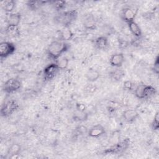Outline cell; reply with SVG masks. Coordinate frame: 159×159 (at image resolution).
<instances>
[{"label": "cell", "instance_id": "1", "mask_svg": "<svg viewBox=\"0 0 159 159\" xmlns=\"http://www.w3.org/2000/svg\"><path fill=\"white\" fill-rule=\"evenodd\" d=\"M70 44L66 42L55 40L52 42L47 49V53L49 57L53 60H57L61 55L66 52L70 48Z\"/></svg>", "mask_w": 159, "mask_h": 159}, {"label": "cell", "instance_id": "2", "mask_svg": "<svg viewBox=\"0 0 159 159\" xmlns=\"http://www.w3.org/2000/svg\"><path fill=\"white\" fill-rule=\"evenodd\" d=\"M78 17V12L75 9L65 11L60 13L55 17V20L63 27H70Z\"/></svg>", "mask_w": 159, "mask_h": 159}, {"label": "cell", "instance_id": "3", "mask_svg": "<svg viewBox=\"0 0 159 159\" xmlns=\"http://www.w3.org/2000/svg\"><path fill=\"white\" fill-rule=\"evenodd\" d=\"M19 108V104L15 99L5 102L1 106L0 113L1 117H7L12 115Z\"/></svg>", "mask_w": 159, "mask_h": 159}, {"label": "cell", "instance_id": "4", "mask_svg": "<svg viewBox=\"0 0 159 159\" xmlns=\"http://www.w3.org/2000/svg\"><path fill=\"white\" fill-rule=\"evenodd\" d=\"M22 83L20 80L15 78H11L6 80L2 86V91L8 94L17 91L21 88Z\"/></svg>", "mask_w": 159, "mask_h": 159}, {"label": "cell", "instance_id": "5", "mask_svg": "<svg viewBox=\"0 0 159 159\" xmlns=\"http://www.w3.org/2000/svg\"><path fill=\"white\" fill-rule=\"evenodd\" d=\"M16 50V47L12 42L4 41L0 43V57L1 59L12 55Z\"/></svg>", "mask_w": 159, "mask_h": 159}, {"label": "cell", "instance_id": "6", "mask_svg": "<svg viewBox=\"0 0 159 159\" xmlns=\"http://www.w3.org/2000/svg\"><path fill=\"white\" fill-rule=\"evenodd\" d=\"M137 12L138 8L132 6L126 7L122 9L120 17L122 20L127 24L129 22L134 21Z\"/></svg>", "mask_w": 159, "mask_h": 159}, {"label": "cell", "instance_id": "7", "mask_svg": "<svg viewBox=\"0 0 159 159\" xmlns=\"http://www.w3.org/2000/svg\"><path fill=\"white\" fill-rule=\"evenodd\" d=\"M130 145V140L129 139H125L124 140L119 142L116 145L106 149L104 151V153L105 154H114L120 153L125 151Z\"/></svg>", "mask_w": 159, "mask_h": 159}, {"label": "cell", "instance_id": "8", "mask_svg": "<svg viewBox=\"0 0 159 159\" xmlns=\"http://www.w3.org/2000/svg\"><path fill=\"white\" fill-rule=\"evenodd\" d=\"M60 70L56 63H52L47 65L43 70V78L45 81H50L53 79Z\"/></svg>", "mask_w": 159, "mask_h": 159}, {"label": "cell", "instance_id": "9", "mask_svg": "<svg viewBox=\"0 0 159 159\" xmlns=\"http://www.w3.org/2000/svg\"><path fill=\"white\" fill-rule=\"evenodd\" d=\"M125 61V57L122 53L112 54L109 58V64L116 68H120Z\"/></svg>", "mask_w": 159, "mask_h": 159}, {"label": "cell", "instance_id": "10", "mask_svg": "<svg viewBox=\"0 0 159 159\" xmlns=\"http://www.w3.org/2000/svg\"><path fill=\"white\" fill-rule=\"evenodd\" d=\"M106 134L105 128L99 124L94 125L88 131V135L92 138H98Z\"/></svg>", "mask_w": 159, "mask_h": 159}, {"label": "cell", "instance_id": "11", "mask_svg": "<svg viewBox=\"0 0 159 159\" xmlns=\"http://www.w3.org/2000/svg\"><path fill=\"white\" fill-rule=\"evenodd\" d=\"M139 117V112L134 109H127L124 111L122 114V117L124 120L128 123L134 122L137 120V119Z\"/></svg>", "mask_w": 159, "mask_h": 159}, {"label": "cell", "instance_id": "12", "mask_svg": "<svg viewBox=\"0 0 159 159\" xmlns=\"http://www.w3.org/2000/svg\"><path fill=\"white\" fill-rule=\"evenodd\" d=\"M83 24L84 29L86 30H93L96 29L97 27V22L94 15L93 14L88 15L83 20Z\"/></svg>", "mask_w": 159, "mask_h": 159}, {"label": "cell", "instance_id": "13", "mask_svg": "<svg viewBox=\"0 0 159 159\" xmlns=\"http://www.w3.org/2000/svg\"><path fill=\"white\" fill-rule=\"evenodd\" d=\"M74 37V34L70 27H63L59 32V39L60 41L66 42L71 40Z\"/></svg>", "mask_w": 159, "mask_h": 159}, {"label": "cell", "instance_id": "14", "mask_svg": "<svg viewBox=\"0 0 159 159\" xmlns=\"http://www.w3.org/2000/svg\"><path fill=\"white\" fill-rule=\"evenodd\" d=\"M21 19V14L19 12L7 14V25L19 26Z\"/></svg>", "mask_w": 159, "mask_h": 159}, {"label": "cell", "instance_id": "15", "mask_svg": "<svg viewBox=\"0 0 159 159\" xmlns=\"http://www.w3.org/2000/svg\"><path fill=\"white\" fill-rule=\"evenodd\" d=\"M5 32L6 35L11 38H16L20 36V31L19 26L7 25L6 27Z\"/></svg>", "mask_w": 159, "mask_h": 159}, {"label": "cell", "instance_id": "16", "mask_svg": "<svg viewBox=\"0 0 159 159\" xmlns=\"http://www.w3.org/2000/svg\"><path fill=\"white\" fill-rule=\"evenodd\" d=\"M127 26L130 33L135 37L140 38L142 37V32L140 26L135 21L127 23Z\"/></svg>", "mask_w": 159, "mask_h": 159}, {"label": "cell", "instance_id": "17", "mask_svg": "<svg viewBox=\"0 0 159 159\" xmlns=\"http://www.w3.org/2000/svg\"><path fill=\"white\" fill-rule=\"evenodd\" d=\"M109 45V40L106 36L101 35L94 40V45L99 50L106 49Z\"/></svg>", "mask_w": 159, "mask_h": 159}, {"label": "cell", "instance_id": "18", "mask_svg": "<svg viewBox=\"0 0 159 159\" xmlns=\"http://www.w3.org/2000/svg\"><path fill=\"white\" fill-rule=\"evenodd\" d=\"M21 151V146L17 143H12L8 148L7 154L9 156V158H16V156L19 155Z\"/></svg>", "mask_w": 159, "mask_h": 159}, {"label": "cell", "instance_id": "19", "mask_svg": "<svg viewBox=\"0 0 159 159\" xmlns=\"http://www.w3.org/2000/svg\"><path fill=\"white\" fill-rule=\"evenodd\" d=\"M2 9L7 14L11 13L16 7V2L14 0H5L1 2Z\"/></svg>", "mask_w": 159, "mask_h": 159}, {"label": "cell", "instance_id": "20", "mask_svg": "<svg viewBox=\"0 0 159 159\" xmlns=\"http://www.w3.org/2000/svg\"><path fill=\"white\" fill-rule=\"evenodd\" d=\"M100 73L94 69H89L86 73V78L89 83L96 81L100 77Z\"/></svg>", "mask_w": 159, "mask_h": 159}, {"label": "cell", "instance_id": "21", "mask_svg": "<svg viewBox=\"0 0 159 159\" xmlns=\"http://www.w3.org/2000/svg\"><path fill=\"white\" fill-rule=\"evenodd\" d=\"M157 90L154 86L152 85L145 84L143 91V99H147L153 97L157 94Z\"/></svg>", "mask_w": 159, "mask_h": 159}, {"label": "cell", "instance_id": "22", "mask_svg": "<svg viewBox=\"0 0 159 159\" xmlns=\"http://www.w3.org/2000/svg\"><path fill=\"white\" fill-rule=\"evenodd\" d=\"M125 71L123 70L120 69V68H118L113 70L110 73L111 78L114 81H120L125 76Z\"/></svg>", "mask_w": 159, "mask_h": 159}, {"label": "cell", "instance_id": "23", "mask_svg": "<svg viewBox=\"0 0 159 159\" xmlns=\"http://www.w3.org/2000/svg\"><path fill=\"white\" fill-rule=\"evenodd\" d=\"M48 1H29L27 2V6L31 11H36L39 9L44 3Z\"/></svg>", "mask_w": 159, "mask_h": 159}, {"label": "cell", "instance_id": "24", "mask_svg": "<svg viewBox=\"0 0 159 159\" xmlns=\"http://www.w3.org/2000/svg\"><path fill=\"white\" fill-rule=\"evenodd\" d=\"M55 63L60 70H65L68 66L69 59L66 57H62L59 58Z\"/></svg>", "mask_w": 159, "mask_h": 159}, {"label": "cell", "instance_id": "25", "mask_svg": "<svg viewBox=\"0 0 159 159\" xmlns=\"http://www.w3.org/2000/svg\"><path fill=\"white\" fill-rule=\"evenodd\" d=\"M51 3L53 6V7L58 11L63 10L66 8V2L65 1H53Z\"/></svg>", "mask_w": 159, "mask_h": 159}, {"label": "cell", "instance_id": "26", "mask_svg": "<svg viewBox=\"0 0 159 159\" xmlns=\"http://www.w3.org/2000/svg\"><path fill=\"white\" fill-rule=\"evenodd\" d=\"M88 117V114L86 112H79L77 111L73 115L74 120L78 121H84L87 120Z\"/></svg>", "mask_w": 159, "mask_h": 159}, {"label": "cell", "instance_id": "27", "mask_svg": "<svg viewBox=\"0 0 159 159\" xmlns=\"http://www.w3.org/2000/svg\"><path fill=\"white\" fill-rule=\"evenodd\" d=\"M145 84L140 83L137 86H135L134 89V94L135 96L139 98V99H143V88L145 86Z\"/></svg>", "mask_w": 159, "mask_h": 159}, {"label": "cell", "instance_id": "28", "mask_svg": "<svg viewBox=\"0 0 159 159\" xmlns=\"http://www.w3.org/2000/svg\"><path fill=\"white\" fill-rule=\"evenodd\" d=\"M135 86V83H134L132 81L130 80H125L123 83V88L125 91H130L134 90Z\"/></svg>", "mask_w": 159, "mask_h": 159}, {"label": "cell", "instance_id": "29", "mask_svg": "<svg viewBox=\"0 0 159 159\" xmlns=\"http://www.w3.org/2000/svg\"><path fill=\"white\" fill-rule=\"evenodd\" d=\"M98 88L96 86V84H93L92 83H90L89 84H88L84 88V91L86 93H89V94H92L93 93H94L96 90H97Z\"/></svg>", "mask_w": 159, "mask_h": 159}, {"label": "cell", "instance_id": "30", "mask_svg": "<svg viewBox=\"0 0 159 159\" xmlns=\"http://www.w3.org/2000/svg\"><path fill=\"white\" fill-rule=\"evenodd\" d=\"M152 129L153 130H158L159 129V116L157 112L154 116L153 120L152 122Z\"/></svg>", "mask_w": 159, "mask_h": 159}, {"label": "cell", "instance_id": "31", "mask_svg": "<svg viewBox=\"0 0 159 159\" xmlns=\"http://www.w3.org/2000/svg\"><path fill=\"white\" fill-rule=\"evenodd\" d=\"M152 71L156 75H158V73H159V57H158V56H157L155 58V60L153 65Z\"/></svg>", "mask_w": 159, "mask_h": 159}, {"label": "cell", "instance_id": "32", "mask_svg": "<svg viewBox=\"0 0 159 159\" xmlns=\"http://www.w3.org/2000/svg\"><path fill=\"white\" fill-rule=\"evenodd\" d=\"M75 108L79 112H86V106L85 104L80 102H77L75 105Z\"/></svg>", "mask_w": 159, "mask_h": 159}]
</instances>
